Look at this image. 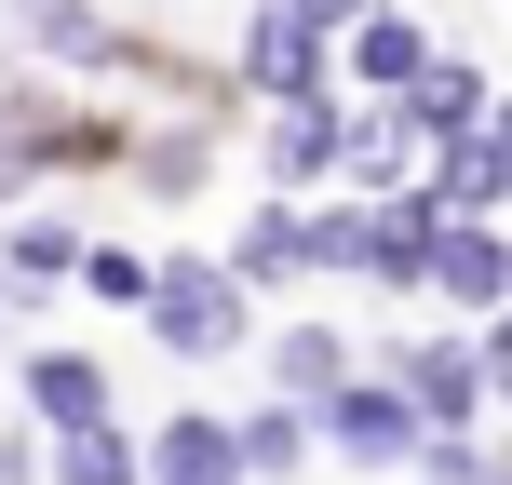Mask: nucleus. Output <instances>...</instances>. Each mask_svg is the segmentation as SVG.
Listing matches in <instances>:
<instances>
[{
  "label": "nucleus",
  "instance_id": "obj_4",
  "mask_svg": "<svg viewBox=\"0 0 512 485\" xmlns=\"http://www.w3.org/2000/svg\"><path fill=\"white\" fill-rule=\"evenodd\" d=\"M432 297L445 310H512V216H445V243H432Z\"/></svg>",
  "mask_w": 512,
  "mask_h": 485
},
{
  "label": "nucleus",
  "instance_id": "obj_3",
  "mask_svg": "<svg viewBox=\"0 0 512 485\" xmlns=\"http://www.w3.org/2000/svg\"><path fill=\"white\" fill-rule=\"evenodd\" d=\"M256 149H270V189H337L351 108H337V95H283V108H256Z\"/></svg>",
  "mask_w": 512,
  "mask_h": 485
},
{
  "label": "nucleus",
  "instance_id": "obj_20",
  "mask_svg": "<svg viewBox=\"0 0 512 485\" xmlns=\"http://www.w3.org/2000/svg\"><path fill=\"white\" fill-rule=\"evenodd\" d=\"M486 485H512V432H499V445H486Z\"/></svg>",
  "mask_w": 512,
  "mask_h": 485
},
{
  "label": "nucleus",
  "instance_id": "obj_8",
  "mask_svg": "<svg viewBox=\"0 0 512 485\" xmlns=\"http://www.w3.org/2000/svg\"><path fill=\"white\" fill-rule=\"evenodd\" d=\"M391 108H405V122L432 135V149H459V135L486 122L499 95H486V68H472V54H432V68H418V81H405V95H391Z\"/></svg>",
  "mask_w": 512,
  "mask_h": 485
},
{
  "label": "nucleus",
  "instance_id": "obj_2",
  "mask_svg": "<svg viewBox=\"0 0 512 485\" xmlns=\"http://www.w3.org/2000/svg\"><path fill=\"white\" fill-rule=\"evenodd\" d=\"M230 81H243L256 108H283V95H337V41H324V27H297L283 0H256V14H243V54H230Z\"/></svg>",
  "mask_w": 512,
  "mask_h": 485
},
{
  "label": "nucleus",
  "instance_id": "obj_15",
  "mask_svg": "<svg viewBox=\"0 0 512 485\" xmlns=\"http://www.w3.org/2000/svg\"><path fill=\"white\" fill-rule=\"evenodd\" d=\"M81 283H95L108 310H149V283H162V256H135V243H81Z\"/></svg>",
  "mask_w": 512,
  "mask_h": 485
},
{
  "label": "nucleus",
  "instance_id": "obj_7",
  "mask_svg": "<svg viewBox=\"0 0 512 485\" xmlns=\"http://www.w3.org/2000/svg\"><path fill=\"white\" fill-rule=\"evenodd\" d=\"M0 14H14V54H27V68H108V54H122L95 0H0Z\"/></svg>",
  "mask_w": 512,
  "mask_h": 485
},
{
  "label": "nucleus",
  "instance_id": "obj_14",
  "mask_svg": "<svg viewBox=\"0 0 512 485\" xmlns=\"http://www.w3.org/2000/svg\"><path fill=\"white\" fill-rule=\"evenodd\" d=\"M54 485H149V472H135V445L108 418H81V432H54Z\"/></svg>",
  "mask_w": 512,
  "mask_h": 485
},
{
  "label": "nucleus",
  "instance_id": "obj_18",
  "mask_svg": "<svg viewBox=\"0 0 512 485\" xmlns=\"http://www.w3.org/2000/svg\"><path fill=\"white\" fill-rule=\"evenodd\" d=\"M486 378L512 391V310H486Z\"/></svg>",
  "mask_w": 512,
  "mask_h": 485
},
{
  "label": "nucleus",
  "instance_id": "obj_9",
  "mask_svg": "<svg viewBox=\"0 0 512 485\" xmlns=\"http://www.w3.org/2000/svg\"><path fill=\"white\" fill-rule=\"evenodd\" d=\"M230 270L256 283V297H270V283H297V270H310V203H297V189H270V203H256L243 230H230Z\"/></svg>",
  "mask_w": 512,
  "mask_h": 485
},
{
  "label": "nucleus",
  "instance_id": "obj_5",
  "mask_svg": "<svg viewBox=\"0 0 512 485\" xmlns=\"http://www.w3.org/2000/svg\"><path fill=\"white\" fill-rule=\"evenodd\" d=\"M418 68H432V27H418L405 0H378V14H364L351 41H337V81H364V108H391Z\"/></svg>",
  "mask_w": 512,
  "mask_h": 485
},
{
  "label": "nucleus",
  "instance_id": "obj_11",
  "mask_svg": "<svg viewBox=\"0 0 512 485\" xmlns=\"http://www.w3.org/2000/svg\"><path fill=\"white\" fill-rule=\"evenodd\" d=\"M270 391H283V405L351 391V337H337V324H283V337H270Z\"/></svg>",
  "mask_w": 512,
  "mask_h": 485
},
{
  "label": "nucleus",
  "instance_id": "obj_13",
  "mask_svg": "<svg viewBox=\"0 0 512 485\" xmlns=\"http://www.w3.org/2000/svg\"><path fill=\"white\" fill-rule=\"evenodd\" d=\"M149 485H243V432H216V418H176V432L149 445Z\"/></svg>",
  "mask_w": 512,
  "mask_h": 485
},
{
  "label": "nucleus",
  "instance_id": "obj_19",
  "mask_svg": "<svg viewBox=\"0 0 512 485\" xmlns=\"http://www.w3.org/2000/svg\"><path fill=\"white\" fill-rule=\"evenodd\" d=\"M27 472H41V459H27V445H14V432H0V485H27Z\"/></svg>",
  "mask_w": 512,
  "mask_h": 485
},
{
  "label": "nucleus",
  "instance_id": "obj_21",
  "mask_svg": "<svg viewBox=\"0 0 512 485\" xmlns=\"http://www.w3.org/2000/svg\"><path fill=\"white\" fill-rule=\"evenodd\" d=\"M486 122H499V135H512V95H499V108H486Z\"/></svg>",
  "mask_w": 512,
  "mask_h": 485
},
{
  "label": "nucleus",
  "instance_id": "obj_1",
  "mask_svg": "<svg viewBox=\"0 0 512 485\" xmlns=\"http://www.w3.org/2000/svg\"><path fill=\"white\" fill-rule=\"evenodd\" d=\"M149 337H162L176 364L243 351V337H256V283L230 270V256H162V283H149Z\"/></svg>",
  "mask_w": 512,
  "mask_h": 485
},
{
  "label": "nucleus",
  "instance_id": "obj_17",
  "mask_svg": "<svg viewBox=\"0 0 512 485\" xmlns=\"http://www.w3.org/2000/svg\"><path fill=\"white\" fill-rule=\"evenodd\" d=\"M283 14H297V27H324V41H351V27L378 14V0H283Z\"/></svg>",
  "mask_w": 512,
  "mask_h": 485
},
{
  "label": "nucleus",
  "instance_id": "obj_12",
  "mask_svg": "<svg viewBox=\"0 0 512 485\" xmlns=\"http://www.w3.org/2000/svg\"><path fill=\"white\" fill-rule=\"evenodd\" d=\"M0 283H81V230L54 203H27L14 230H0Z\"/></svg>",
  "mask_w": 512,
  "mask_h": 485
},
{
  "label": "nucleus",
  "instance_id": "obj_22",
  "mask_svg": "<svg viewBox=\"0 0 512 485\" xmlns=\"http://www.w3.org/2000/svg\"><path fill=\"white\" fill-rule=\"evenodd\" d=\"M0 324H14V283H0Z\"/></svg>",
  "mask_w": 512,
  "mask_h": 485
},
{
  "label": "nucleus",
  "instance_id": "obj_16",
  "mask_svg": "<svg viewBox=\"0 0 512 485\" xmlns=\"http://www.w3.org/2000/svg\"><path fill=\"white\" fill-rule=\"evenodd\" d=\"M310 432H324L310 405H270V418H243V472H297V459H310Z\"/></svg>",
  "mask_w": 512,
  "mask_h": 485
},
{
  "label": "nucleus",
  "instance_id": "obj_6",
  "mask_svg": "<svg viewBox=\"0 0 512 485\" xmlns=\"http://www.w3.org/2000/svg\"><path fill=\"white\" fill-rule=\"evenodd\" d=\"M310 418H324L351 459H418V391L405 378H351V391H324Z\"/></svg>",
  "mask_w": 512,
  "mask_h": 485
},
{
  "label": "nucleus",
  "instance_id": "obj_10",
  "mask_svg": "<svg viewBox=\"0 0 512 485\" xmlns=\"http://www.w3.org/2000/svg\"><path fill=\"white\" fill-rule=\"evenodd\" d=\"M27 418H41V432L108 418V364H95V351H27Z\"/></svg>",
  "mask_w": 512,
  "mask_h": 485
}]
</instances>
